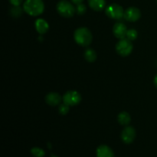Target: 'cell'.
Masks as SVG:
<instances>
[{
  "label": "cell",
  "mask_w": 157,
  "mask_h": 157,
  "mask_svg": "<svg viewBox=\"0 0 157 157\" xmlns=\"http://www.w3.org/2000/svg\"><path fill=\"white\" fill-rule=\"evenodd\" d=\"M74 38L76 43L82 47H87L90 45L93 40V36L90 31L87 28H78L75 31Z\"/></svg>",
  "instance_id": "6da1fadb"
},
{
  "label": "cell",
  "mask_w": 157,
  "mask_h": 157,
  "mask_svg": "<svg viewBox=\"0 0 157 157\" xmlns=\"http://www.w3.org/2000/svg\"><path fill=\"white\" fill-rule=\"evenodd\" d=\"M23 9L31 16H38L44 12V5L42 0H25Z\"/></svg>",
  "instance_id": "7a4b0ae2"
},
{
  "label": "cell",
  "mask_w": 157,
  "mask_h": 157,
  "mask_svg": "<svg viewBox=\"0 0 157 157\" xmlns=\"http://www.w3.org/2000/svg\"><path fill=\"white\" fill-rule=\"evenodd\" d=\"M57 12L60 15L64 18H71L76 12L75 6L67 0H61L57 3Z\"/></svg>",
  "instance_id": "3957f363"
},
{
  "label": "cell",
  "mask_w": 157,
  "mask_h": 157,
  "mask_svg": "<svg viewBox=\"0 0 157 157\" xmlns=\"http://www.w3.org/2000/svg\"><path fill=\"white\" fill-rule=\"evenodd\" d=\"M133 45L132 41L128 38L121 39L116 44V51L117 54L121 56L127 57L133 52Z\"/></svg>",
  "instance_id": "277c9868"
},
{
  "label": "cell",
  "mask_w": 157,
  "mask_h": 157,
  "mask_svg": "<svg viewBox=\"0 0 157 157\" xmlns=\"http://www.w3.org/2000/svg\"><path fill=\"white\" fill-rule=\"evenodd\" d=\"M105 14L112 19H121L124 17V10L121 6L113 3L106 8Z\"/></svg>",
  "instance_id": "5b68a950"
},
{
  "label": "cell",
  "mask_w": 157,
  "mask_h": 157,
  "mask_svg": "<svg viewBox=\"0 0 157 157\" xmlns=\"http://www.w3.org/2000/svg\"><path fill=\"white\" fill-rule=\"evenodd\" d=\"M63 103L68 106H76L81 101V95L76 90H68L62 97Z\"/></svg>",
  "instance_id": "8992f818"
},
{
  "label": "cell",
  "mask_w": 157,
  "mask_h": 157,
  "mask_svg": "<svg viewBox=\"0 0 157 157\" xmlns=\"http://www.w3.org/2000/svg\"><path fill=\"white\" fill-rule=\"evenodd\" d=\"M124 18L126 21L134 22L141 18V12L136 7H129L124 11Z\"/></svg>",
  "instance_id": "52a82bcc"
},
{
  "label": "cell",
  "mask_w": 157,
  "mask_h": 157,
  "mask_svg": "<svg viewBox=\"0 0 157 157\" xmlns=\"http://www.w3.org/2000/svg\"><path fill=\"white\" fill-rule=\"evenodd\" d=\"M136 137V130L131 126L126 127L121 133V139L125 144H131Z\"/></svg>",
  "instance_id": "ba28073f"
},
{
  "label": "cell",
  "mask_w": 157,
  "mask_h": 157,
  "mask_svg": "<svg viewBox=\"0 0 157 157\" xmlns=\"http://www.w3.org/2000/svg\"><path fill=\"white\" fill-rule=\"evenodd\" d=\"M127 28L124 23L117 22L114 24L113 27V34L118 39H123L127 37Z\"/></svg>",
  "instance_id": "9c48e42d"
},
{
  "label": "cell",
  "mask_w": 157,
  "mask_h": 157,
  "mask_svg": "<svg viewBox=\"0 0 157 157\" xmlns=\"http://www.w3.org/2000/svg\"><path fill=\"white\" fill-rule=\"evenodd\" d=\"M61 101H62L61 96L56 92H50L45 96V102L52 107L60 105Z\"/></svg>",
  "instance_id": "30bf717a"
},
{
  "label": "cell",
  "mask_w": 157,
  "mask_h": 157,
  "mask_svg": "<svg viewBox=\"0 0 157 157\" xmlns=\"http://www.w3.org/2000/svg\"><path fill=\"white\" fill-rule=\"evenodd\" d=\"M97 157H114V154L108 146L101 145L97 149Z\"/></svg>",
  "instance_id": "8fae6325"
},
{
  "label": "cell",
  "mask_w": 157,
  "mask_h": 157,
  "mask_svg": "<svg viewBox=\"0 0 157 157\" xmlns=\"http://www.w3.org/2000/svg\"><path fill=\"white\" fill-rule=\"evenodd\" d=\"M35 29L36 31L41 35H44L48 31L49 25L47 21L43 18H38L35 21Z\"/></svg>",
  "instance_id": "7c38bea8"
},
{
  "label": "cell",
  "mask_w": 157,
  "mask_h": 157,
  "mask_svg": "<svg viewBox=\"0 0 157 157\" xmlns=\"http://www.w3.org/2000/svg\"><path fill=\"white\" fill-rule=\"evenodd\" d=\"M87 2L90 9L96 12H101L106 6L105 0H87Z\"/></svg>",
  "instance_id": "4fadbf2b"
},
{
  "label": "cell",
  "mask_w": 157,
  "mask_h": 157,
  "mask_svg": "<svg viewBox=\"0 0 157 157\" xmlns=\"http://www.w3.org/2000/svg\"><path fill=\"white\" fill-rule=\"evenodd\" d=\"M117 121L121 125L127 126L131 121V117H130V115L127 112L123 111L118 114Z\"/></svg>",
  "instance_id": "5bb4252c"
},
{
  "label": "cell",
  "mask_w": 157,
  "mask_h": 157,
  "mask_svg": "<svg viewBox=\"0 0 157 157\" xmlns=\"http://www.w3.org/2000/svg\"><path fill=\"white\" fill-rule=\"evenodd\" d=\"M98 55H97L96 52L94 49L90 48H87L84 52V58L88 62H94L97 60Z\"/></svg>",
  "instance_id": "9a60e30c"
},
{
  "label": "cell",
  "mask_w": 157,
  "mask_h": 157,
  "mask_svg": "<svg viewBox=\"0 0 157 157\" xmlns=\"http://www.w3.org/2000/svg\"><path fill=\"white\" fill-rule=\"evenodd\" d=\"M31 153L35 157H44L45 155L44 150L38 147H34L31 150Z\"/></svg>",
  "instance_id": "2e32d148"
},
{
  "label": "cell",
  "mask_w": 157,
  "mask_h": 157,
  "mask_svg": "<svg viewBox=\"0 0 157 157\" xmlns=\"http://www.w3.org/2000/svg\"><path fill=\"white\" fill-rule=\"evenodd\" d=\"M138 36V33L136 32V30L135 29H129L127 31V38L130 39V41H134L135 39H136Z\"/></svg>",
  "instance_id": "e0dca14e"
},
{
  "label": "cell",
  "mask_w": 157,
  "mask_h": 157,
  "mask_svg": "<svg viewBox=\"0 0 157 157\" xmlns=\"http://www.w3.org/2000/svg\"><path fill=\"white\" fill-rule=\"evenodd\" d=\"M75 9H76L77 14L80 15H84V14H85V12H87V7H86L85 5L83 4V3H81V4L79 5H77Z\"/></svg>",
  "instance_id": "ac0fdd59"
},
{
  "label": "cell",
  "mask_w": 157,
  "mask_h": 157,
  "mask_svg": "<svg viewBox=\"0 0 157 157\" xmlns=\"http://www.w3.org/2000/svg\"><path fill=\"white\" fill-rule=\"evenodd\" d=\"M69 107L70 106L67 105L64 103L60 104L59 108H58V111H59V113L61 115H66L69 112Z\"/></svg>",
  "instance_id": "d6986e66"
},
{
  "label": "cell",
  "mask_w": 157,
  "mask_h": 157,
  "mask_svg": "<svg viewBox=\"0 0 157 157\" xmlns=\"http://www.w3.org/2000/svg\"><path fill=\"white\" fill-rule=\"evenodd\" d=\"M13 6H19L22 3L23 0H8Z\"/></svg>",
  "instance_id": "ffe728a7"
},
{
  "label": "cell",
  "mask_w": 157,
  "mask_h": 157,
  "mask_svg": "<svg viewBox=\"0 0 157 157\" xmlns=\"http://www.w3.org/2000/svg\"><path fill=\"white\" fill-rule=\"evenodd\" d=\"M71 2L72 3H73V4H75V5H79V4H81V3H82L83 2H84V0H71Z\"/></svg>",
  "instance_id": "44dd1931"
},
{
  "label": "cell",
  "mask_w": 157,
  "mask_h": 157,
  "mask_svg": "<svg viewBox=\"0 0 157 157\" xmlns=\"http://www.w3.org/2000/svg\"><path fill=\"white\" fill-rule=\"evenodd\" d=\"M153 84H154L155 87H156L157 88V75H156V76H155L154 79H153Z\"/></svg>",
  "instance_id": "7402d4cb"
},
{
  "label": "cell",
  "mask_w": 157,
  "mask_h": 157,
  "mask_svg": "<svg viewBox=\"0 0 157 157\" xmlns=\"http://www.w3.org/2000/svg\"><path fill=\"white\" fill-rule=\"evenodd\" d=\"M51 157H58V156H55V155H52V156Z\"/></svg>",
  "instance_id": "603a6c76"
},
{
  "label": "cell",
  "mask_w": 157,
  "mask_h": 157,
  "mask_svg": "<svg viewBox=\"0 0 157 157\" xmlns=\"http://www.w3.org/2000/svg\"><path fill=\"white\" fill-rule=\"evenodd\" d=\"M156 2H157V0H156Z\"/></svg>",
  "instance_id": "cb8c5ba5"
}]
</instances>
